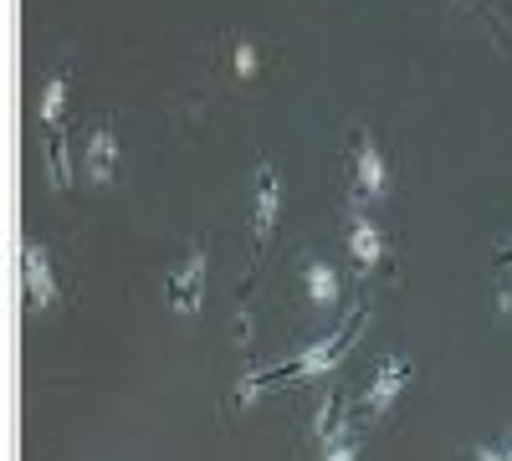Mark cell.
Segmentation results:
<instances>
[{"instance_id": "5bb4252c", "label": "cell", "mask_w": 512, "mask_h": 461, "mask_svg": "<svg viewBox=\"0 0 512 461\" xmlns=\"http://www.w3.org/2000/svg\"><path fill=\"white\" fill-rule=\"evenodd\" d=\"M236 62H241V72H251V62H256V52L246 47V41H241V47H236Z\"/></svg>"}, {"instance_id": "2e32d148", "label": "cell", "mask_w": 512, "mask_h": 461, "mask_svg": "<svg viewBox=\"0 0 512 461\" xmlns=\"http://www.w3.org/2000/svg\"><path fill=\"white\" fill-rule=\"evenodd\" d=\"M507 272H512V241H507Z\"/></svg>"}, {"instance_id": "7c38bea8", "label": "cell", "mask_w": 512, "mask_h": 461, "mask_svg": "<svg viewBox=\"0 0 512 461\" xmlns=\"http://www.w3.org/2000/svg\"><path fill=\"white\" fill-rule=\"evenodd\" d=\"M41 154H47L52 185H67L72 180V164H67V129H62V123H52V129H47V149H41Z\"/></svg>"}, {"instance_id": "30bf717a", "label": "cell", "mask_w": 512, "mask_h": 461, "mask_svg": "<svg viewBox=\"0 0 512 461\" xmlns=\"http://www.w3.org/2000/svg\"><path fill=\"white\" fill-rule=\"evenodd\" d=\"M303 292H308V303H313V308H333L338 298H344L338 267H333V262H323V257H313V262L303 267Z\"/></svg>"}, {"instance_id": "5b68a950", "label": "cell", "mask_w": 512, "mask_h": 461, "mask_svg": "<svg viewBox=\"0 0 512 461\" xmlns=\"http://www.w3.org/2000/svg\"><path fill=\"white\" fill-rule=\"evenodd\" d=\"M164 298L175 303L180 313H195V308L205 303V241H195L185 257L169 267V277H164Z\"/></svg>"}, {"instance_id": "8fae6325", "label": "cell", "mask_w": 512, "mask_h": 461, "mask_svg": "<svg viewBox=\"0 0 512 461\" xmlns=\"http://www.w3.org/2000/svg\"><path fill=\"white\" fill-rule=\"evenodd\" d=\"M67 103H72V77L67 72H52L47 77V88H41V98H36V113H41V123H62V113H67Z\"/></svg>"}, {"instance_id": "8992f818", "label": "cell", "mask_w": 512, "mask_h": 461, "mask_svg": "<svg viewBox=\"0 0 512 461\" xmlns=\"http://www.w3.org/2000/svg\"><path fill=\"white\" fill-rule=\"evenodd\" d=\"M344 241H349V257H354L364 272H374V267L390 262V241H384L379 221H374V216H364V211H354V216H349Z\"/></svg>"}, {"instance_id": "9c48e42d", "label": "cell", "mask_w": 512, "mask_h": 461, "mask_svg": "<svg viewBox=\"0 0 512 461\" xmlns=\"http://www.w3.org/2000/svg\"><path fill=\"white\" fill-rule=\"evenodd\" d=\"M359 451H364L359 426L349 421L344 410H338V415H333V426L318 436V461H359Z\"/></svg>"}, {"instance_id": "3957f363", "label": "cell", "mask_w": 512, "mask_h": 461, "mask_svg": "<svg viewBox=\"0 0 512 461\" xmlns=\"http://www.w3.org/2000/svg\"><path fill=\"white\" fill-rule=\"evenodd\" d=\"M349 170H354V195L359 200H384L395 185V170H390V159H384V149L374 144L369 129L354 134V149H349Z\"/></svg>"}, {"instance_id": "52a82bcc", "label": "cell", "mask_w": 512, "mask_h": 461, "mask_svg": "<svg viewBox=\"0 0 512 461\" xmlns=\"http://www.w3.org/2000/svg\"><path fill=\"white\" fill-rule=\"evenodd\" d=\"M82 170H88V180H113L118 170V134H113V123H93L88 139H82Z\"/></svg>"}, {"instance_id": "7a4b0ae2", "label": "cell", "mask_w": 512, "mask_h": 461, "mask_svg": "<svg viewBox=\"0 0 512 461\" xmlns=\"http://www.w3.org/2000/svg\"><path fill=\"white\" fill-rule=\"evenodd\" d=\"M282 205H287L282 170L272 159H262V164H256V175H251V257H262V246L272 241V231L282 221Z\"/></svg>"}, {"instance_id": "4fadbf2b", "label": "cell", "mask_w": 512, "mask_h": 461, "mask_svg": "<svg viewBox=\"0 0 512 461\" xmlns=\"http://www.w3.org/2000/svg\"><path fill=\"white\" fill-rule=\"evenodd\" d=\"M472 461H502V446H477Z\"/></svg>"}, {"instance_id": "ba28073f", "label": "cell", "mask_w": 512, "mask_h": 461, "mask_svg": "<svg viewBox=\"0 0 512 461\" xmlns=\"http://www.w3.org/2000/svg\"><path fill=\"white\" fill-rule=\"evenodd\" d=\"M26 292H31V303L36 308H52L57 303V272H52V257H47V246H41L36 236H26Z\"/></svg>"}, {"instance_id": "6da1fadb", "label": "cell", "mask_w": 512, "mask_h": 461, "mask_svg": "<svg viewBox=\"0 0 512 461\" xmlns=\"http://www.w3.org/2000/svg\"><path fill=\"white\" fill-rule=\"evenodd\" d=\"M364 333V308H354L344 323H338L333 333H323V339H313V344H303L292 359H277V364H256V369H246L241 380H236V400H251L256 390H267V385H277V380H308V374H323V369H333L338 359H344L349 349H354V339Z\"/></svg>"}, {"instance_id": "277c9868", "label": "cell", "mask_w": 512, "mask_h": 461, "mask_svg": "<svg viewBox=\"0 0 512 461\" xmlns=\"http://www.w3.org/2000/svg\"><path fill=\"white\" fill-rule=\"evenodd\" d=\"M410 374H415V364H410V354H384L379 364H374V374H369V385H364V415H384L400 395H405V385H410Z\"/></svg>"}, {"instance_id": "9a60e30c", "label": "cell", "mask_w": 512, "mask_h": 461, "mask_svg": "<svg viewBox=\"0 0 512 461\" xmlns=\"http://www.w3.org/2000/svg\"><path fill=\"white\" fill-rule=\"evenodd\" d=\"M502 461H512V431H507V441H502Z\"/></svg>"}]
</instances>
